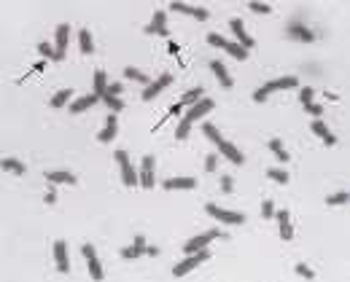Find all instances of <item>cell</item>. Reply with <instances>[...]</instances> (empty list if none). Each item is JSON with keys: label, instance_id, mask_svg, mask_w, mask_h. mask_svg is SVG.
<instances>
[{"label": "cell", "instance_id": "20", "mask_svg": "<svg viewBox=\"0 0 350 282\" xmlns=\"http://www.w3.org/2000/svg\"><path fill=\"white\" fill-rule=\"evenodd\" d=\"M46 180L49 183H67V186H76L78 177L73 172H46Z\"/></svg>", "mask_w": 350, "mask_h": 282}, {"label": "cell", "instance_id": "28", "mask_svg": "<svg viewBox=\"0 0 350 282\" xmlns=\"http://www.w3.org/2000/svg\"><path fill=\"white\" fill-rule=\"evenodd\" d=\"M269 148H272V153L278 156V161H283V164L291 159V156H288V151L283 148V142H280V140H269Z\"/></svg>", "mask_w": 350, "mask_h": 282}, {"label": "cell", "instance_id": "15", "mask_svg": "<svg viewBox=\"0 0 350 282\" xmlns=\"http://www.w3.org/2000/svg\"><path fill=\"white\" fill-rule=\"evenodd\" d=\"M170 11H175V14H189V16H197L199 22L210 19V14L205 8H194V5H186V3H173L170 5Z\"/></svg>", "mask_w": 350, "mask_h": 282}, {"label": "cell", "instance_id": "48", "mask_svg": "<svg viewBox=\"0 0 350 282\" xmlns=\"http://www.w3.org/2000/svg\"><path fill=\"white\" fill-rule=\"evenodd\" d=\"M181 111H183V105H181V102H175V105L167 111V116H181Z\"/></svg>", "mask_w": 350, "mask_h": 282}, {"label": "cell", "instance_id": "10", "mask_svg": "<svg viewBox=\"0 0 350 282\" xmlns=\"http://www.w3.org/2000/svg\"><path fill=\"white\" fill-rule=\"evenodd\" d=\"M54 261H57V272L67 274L70 272V261H67V245L62 239L54 242Z\"/></svg>", "mask_w": 350, "mask_h": 282}, {"label": "cell", "instance_id": "18", "mask_svg": "<svg viewBox=\"0 0 350 282\" xmlns=\"http://www.w3.org/2000/svg\"><path fill=\"white\" fill-rule=\"evenodd\" d=\"M210 67H213V73L219 76V81H221V86H223V89H232V84H234V81H232V76H229L226 65H223L221 59H213V62H210Z\"/></svg>", "mask_w": 350, "mask_h": 282}, {"label": "cell", "instance_id": "21", "mask_svg": "<svg viewBox=\"0 0 350 282\" xmlns=\"http://www.w3.org/2000/svg\"><path fill=\"white\" fill-rule=\"evenodd\" d=\"M105 91H108V76H105V70H95V94L100 97H105Z\"/></svg>", "mask_w": 350, "mask_h": 282}, {"label": "cell", "instance_id": "35", "mask_svg": "<svg viewBox=\"0 0 350 282\" xmlns=\"http://www.w3.org/2000/svg\"><path fill=\"white\" fill-rule=\"evenodd\" d=\"M280 237H283V242L294 239V226L288 221H280Z\"/></svg>", "mask_w": 350, "mask_h": 282}, {"label": "cell", "instance_id": "44", "mask_svg": "<svg viewBox=\"0 0 350 282\" xmlns=\"http://www.w3.org/2000/svg\"><path fill=\"white\" fill-rule=\"evenodd\" d=\"M305 111L310 113V116L320 118V113H323V108H320V105H315V102H310V105H305Z\"/></svg>", "mask_w": 350, "mask_h": 282}, {"label": "cell", "instance_id": "22", "mask_svg": "<svg viewBox=\"0 0 350 282\" xmlns=\"http://www.w3.org/2000/svg\"><path fill=\"white\" fill-rule=\"evenodd\" d=\"M0 164H3V169L16 172V175H25V172H27V167L22 164L19 159H14V156H5V159H0Z\"/></svg>", "mask_w": 350, "mask_h": 282}, {"label": "cell", "instance_id": "8", "mask_svg": "<svg viewBox=\"0 0 350 282\" xmlns=\"http://www.w3.org/2000/svg\"><path fill=\"white\" fill-rule=\"evenodd\" d=\"M67 40H70V25H65V22H62V25L57 27V32H54V49H57V54H60V62L65 59Z\"/></svg>", "mask_w": 350, "mask_h": 282}, {"label": "cell", "instance_id": "1", "mask_svg": "<svg viewBox=\"0 0 350 282\" xmlns=\"http://www.w3.org/2000/svg\"><path fill=\"white\" fill-rule=\"evenodd\" d=\"M210 258V253L205 250H197V253H191V255L186 258V261H181V263H175L173 266V277H183V274H189V272H194V269L199 266V263H205Z\"/></svg>", "mask_w": 350, "mask_h": 282}, {"label": "cell", "instance_id": "30", "mask_svg": "<svg viewBox=\"0 0 350 282\" xmlns=\"http://www.w3.org/2000/svg\"><path fill=\"white\" fill-rule=\"evenodd\" d=\"M38 51H41V54L46 56V59H51V62H60V54H57V49H54L51 43H46V40H43V43H38Z\"/></svg>", "mask_w": 350, "mask_h": 282}, {"label": "cell", "instance_id": "12", "mask_svg": "<svg viewBox=\"0 0 350 282\" xmlns=\"http://www.w3.org/2000/svg\"><path fill=\"white\" fill-rule=\"evenodd\" d=\"M164 188L167 191H191V188H197V180L194 177H167Z\"/></svg>", "mask_w": 350, "mask_h": 282}, {"label": "cell", "instance_id": "7", "mask_svg": "<svg viewBox=\"0 0 350 282\" xmlns=\"http://www.w3.org/2000/svg\"><path fill=\"white\" fill-rule=\"evenodd\" d=\"M81 253H84V258H87V263H89V274H92V280H102V263H100V258H97L95 247H92V245H84V247H81Z\"/></svg>", "mask_w": 350, "mask_h": 282}, {"label": "cell", "instance_id": "45", "mask_svg": "<svg viewBox=\"0 0 350 282\" xmlns=\"http://www.w3.org/2000/svg\"><path fill=\"white\" fill-rule=\"evenodd\" d=\"M216 167H219V159H216L213 153H210V156L205 159V169H208V172H216Z\"/></svg>", "mask_w": 350, "mask_h": 282}, {"label": "cell", "instance_id": "16", "mask_svg": "<svg viewBox=\"0 0 350 282\" xmlns=\"http://www.w3.org/2000/svg\"><path fill=\"white\" fill-rule=\"evenodd\" d=\"M219 151H221V153H223V156H226L229 161H232V164H243V161H245V156H243V153H240L237 148L232 145V142H226V140H223V137L219 140Z\"/></svg>", "mask_w": 350, "mask_h": 282}, {"label": "cell", "instance_id": "19", "mask_svg": "<svg viewBox=\"0 0 350 282\" xmlns=\"http://www.w3.org/2000/svg\"><path fill=\"white\" fill-rule=\"evenodd\" d=\"M146 237L143 234H137L135 242H132V247H127V250H122V258H137V255H143L146 253Z\"/></svg>", "mask_w": 350, "mask_h": 282}, {"label": "cell", "instance_id": "47", "mask_svg": "<svg viewBox=\"0 0 350 282\" xmlns=\"http://www.w3.org/2000/svg\"><path fill=\"white\" fill-rule=\"evenodd\" d=\"M57 201V191H54V186H49V191H46V204H54Z\"/></svg>", "mask_w": 350, "mask_h": 282}, {"label": "cell", "instance_id": "33", "mask_svg": "<svg viewBox=\"0 0 350 282\" xmlns=\"http://www.w3.org/2000/svg\"><path fill=\"white\" fill-rule=\"evenodd\" d=\"M348 201H350V194H348V191H340V194H334V197L326 199V204H329V207H337V204H348Z\"/></svg>", "mask_w": 350, "mask_h": 282}, {"label": "cell", "instance_id": "36", "mask_svg": "<svg viewBox=\"0 0 350 282\" xmlns=\"http://www.w3.org/2000/svg\"><path fill=\"white\" fill-rule=\"evenodd\" d=\"M202 132H205V135H208V137H210V140H213V142H219V140H221V132L216 129L213 124H202Z\"/></svg>", "mask_w": 350, "mask_h": 282}, {"label": "cell", "instance_id": "46", "mask_svg": "<svg viewBox=\"0 0 350 282\" xmlns=\"http://www.w3.org/2000/svg\"><path fill=\"white\" fill-rule=\"evenodd\" d=\"M105 94L119 97V94H122V84H108V91H105Z\"/></svg>", "mask_w": 350, "mask_h": 282}, {"label": "cell", "instance_id": "49", "mask_svg": "<svg viewBox=\"0 0 350 282\" xmlns=\"http://www.w3.org/2000/svg\"><path fill=\"white\" fill-rule=\"evenodd\" d=\"M323 142H326V145H337V137L329 132V135H323Z\"/></svg>", "mask_w": 350, "mask_h": 282}, {"label": "cell", "instance_id": "50", "mask_svg": "<svg viewBox=\"0 0 350 282\" xmlns=\"http://www.w3.org/2000/svg\"><path fill=\"white\" fill-rule=\"evenodd\" d=\"M146 255L157 258V255H159V247H146Z\"/></svg>", "mask_w": 350, "mask_h": 282}, {"label": "cell", "instance_id": "32", "mask_svg": "<svg viewBox=\"0 0 350 282\" xmlns=\"http://www.w3.org/2000/svg\"><path fill=\"white\" fill-rule=\"evenodd\" d=\"M267 175H269V180L280 183V186L288 183V172H286V169H267Z\"/></svg>", "mask_w": 350, "mask_h": 282}, {"label": "cell", "instance_id": "5", "mask_svg": "<svg viewBox=\"0 0 350 282\" xmlns=\"http://www.w3.org/2000/svg\"><path fill=\"white\" fill-rule=\"evenodd\" d=\"M146 35L170 38V30H167V11H157V14H154V22L146 27Z\"/></svg>", "mask_w": 350, "mask_h": 282}, {"label": "cell", "instance_id": "6", "mask_svg": "<svg viewBox=\"0 0 350 282\" xmlns=\"http://www.w3.org/2000/svg\"><path fill=\"white\" fill-rule=\"evenodd\" d=\"M170 84H173V73H162L157 81H151V86H146V91H143V100H154V97H157L159 91H164Z\"/></svg>", "mask_w": 350, "mask_h": 282}, {"label": "cell", "instance_id": "41", "mask_svg": "<svg viewBox=\"0 0 350 282\" xmlns=\"http://www.w3.org/2000/svg\"><path fill=\"white\" fill-rule=\"evenodd\" d=\"M221 191H223V194H232V191H234V180H232L229 175L221 177Z\"/></svg>", "mask_w": 350, "mask_h": 282}, {"label": "cell", "instance_id": "4", "mask_svg": "<svg viewBox=\"0 0 350 282\" xmlns=\"http://www.w3.org/2000/svg\"><path fill=\"white\" fill-rule=\"evenodd\" d=\"M116 161H119V167H122V180H124V186H137V172L132 169V161L127 156V151H116Z\"/></svg>", "mask_w": 350, "mask_h": 282}, {"label": "cell", "instance_id": "29", "mask_svg": "<svg viewBox=\"0 0 350 282\" xmlns=\"http://www.w3.org/2000/svg\"><path fill=\"white\" fill-rule=\"evenodd\" d=\"M226 51L229 54L234 56V59H248V49H245V46H240V43H226Z\"/></svg>", "mask_w": 350, "mask_h": 282}, {"label": "cell", "instance_id": "40", "mask_svg": "<svg viewBox=\"0 0 350 282\" xmlns=\"http://www.w3.org/2000/svg\"><path fill=\"white\" fill-rule=\"evenodd\" d=\"M208 43H210V46H219V49H226V40H223L219 32H210V35H208Z\"/></svg>", "mask_w": 350, "mask_h": 282}, {"label": "cell", "instance_id": "37", "mask_svg": "<svg viewBox=\"0 0 350 282\" xmlns=\"http://www.w3.org/2000/svg\"><path fill=\"white\" fill-rule=\"evenodd\" d=\"M313 94H315L313 86H305V89L299 91V102H302V105H310V102H313Z\"/></svg>", "mask_w": 350, "mask_h": 282}, {"label": "cell", "instance_id": "31", "mask_svg": "<svg viewBox=\"0 0 350 282\" xmlns=\"http://www.w3.org/2000/svg\"><path fill=\"white\" fill-rule=\"evenodd\" d=\"M296 84H299V78H294V76H286V78H278V81H272L275 91H278V89H294Z\"/></svg>", "mask_w": 350, "mask_h": 282}, {"label": "cell", "instance_id": "24", "mask_svg": "<svg viewBox=\"0 0 350 282\" xmlns=\"http://www.w3.org/2000/svg\"><path fill=\"white\" fill-rule=\"evenodd\" d=\"M78 43H81V54H92V51H95V40H92V32L87 27L78 32Z\"/></svg>", "mask_w": 350, "mask_h": 282}, {"label": "cell", "instance_id": "14", "mask_svg": "<svg viewBox=\"0 0 350 282\" xmlns=\"http://www.w3.org/2000/svg\"><path fill=\"white\" fill-rule=\"evenodd\" d=\"M108 124H105V129L97 135V140L100 142H113V137L119 135V121H116V113H108Z\"/></svg>", "mask_w": 350, "mask_h": 282}, {"label": "cell", "instance_id": "11", "mask_svg": "<svg viewBox=\"0 0 350 282\" xmlns=\"http://www.w3.org/2000/svg\"><path fill=\"white\" fill-rule=\"evenodd\" d=\"M154 156H143V164H140V186L143 188H154Z\"/></svg>", "mask_w": 350, "mask_h": 282}, {"label": "cell", "instance_id": "9", "mask_svg": "<svg viewBox=\"0 0 350 282\" xmlns=\"http://www.w3.org/2000/svg\"><path fill=\"white\" fill-rule=\"evenodd\" d=\"M213 108H216V102H213V100H205V97H202V100H199L197 105H191V111H189L186 116H183V121L194 124V121H199V118L205 116V113H210V111H213Z\"/></svg>", "mask_w": 350, "mask_h": 282}, {"label": "cell", "instance_id": "42", "mask_svg": "<svg viewBox=\"0 0 350 282\" xmlns=\"http://www.w3.org/2000/svg\"><path fill=\"white\" fill-rule=\"evenodd\" d=\"M310 129H313L315 135H320V137H323V135H329V126H326L323 121H313V126H310Z\"/></svg>", "mask_w": 350, "mask_h": 282}, {"label": "cell", "instance_id": "13", "mask_svg": "<svg viewBox=\"0 0 350 282\" xmlns=\"http://www.w3.org/2000/svg\"><path fill=\"white\" fill-rule=\"evenodd\" d=\"M229 27H232V32H234V38H237V43H240V46H245V49H251V46H254V38H251L248 32H245V25L237 19V16H234V19L229 22Z\"/></svg>", "mask_w": 350, "mask_h": 282}, {"label": "cell", "instance_id": "39", "mask_svg": "<svg viewBox=\"0 0 350 282\" xmlns=\"http://www.w3.org/2000/svg\"><path fill=\"white\" fill-rule=\"evenodd\" d=\"M261 215H264V218H275V201H272V199H267V201L261 204Z\"/></svg>", "mask_w": 350, "mask_h": 282}, {"label": "cell", "instance_id": "27", "mask_svg": "<svg viewBox=\"0 0 350 282\" xmlns=\"http://www.w3.org/2000/svg\"><path fill=\"white\" fill-rule=\"evenodd\" d=\"M102 102L108 105V111H111V113H122L124 111V100H119V97H113V94H105V97H102Z\"/></svg>", "mask_w": 350, "mask_h": 282}, {"label": "cell", "instance_id": "34", "mask_svg": "<svg viewBox=\"0 0 350 282\" xmlns=\"http://www.w3.org/2000/svg\"><path fill=\"white\" fill-rule=\"evenodd\" d=\"M272 91H275V86H272V81H269V84H264L261 89H259V91H256V94H254V100H256V102H264V100H267L269 94H272Z\"/></svg>", "mask_w": 350, "mask_h": 282}, {"label": "cell", "instance_id": "26", "mask_svg": "<svg viewBox=\"0 0 350 282\" xmlns=\"http://www.w3.org/2000/svg\"><path fill=\"white\" fill-rule=\"evenodd\" d=\"M124 78H132V81H137V84H143V86H151V81H154V78H148L146 73L135 70V67H127V70H124Z\"/></svg>", "mask_w": 350, "mask_h": 282}, {"label": "cell", "instance_id": "38", "mask_svg": "<svg viewBox=\"0 0 350 282\" xmlns=\"http://www.w3.org/2000/svg\"><path fill=\"white\" fill-rule=\"evenodd\" d=\"M296 274H299V277H305V280H313L315 277V272L310 266H305V263H296Z\"/></svg>", "mask_w": 350, "mask_h": 282}, {"label": "cell", "instance_id": "2", "mask_svg": "<svg viewBox=\"0 0 350 282\" xmlns=\"http://www.w3.org/2000/svg\"><path fill=\"white\" fill-rule=\"evenodd\" d=\"M205 212H208L210 218H216V221L226 223V226H243L245 223L243 212H229V210H221V207H216V204H205Z\"/></svg>", "mask_w": 350, "mask_h": 282}, {"label": "cell", "instance_id": "3", "mask_svg": "<svg viewBox=\"0 0 350 282\" xmlns=\"http://www.w3.org/2000/svg\"><path fill=\"white\" fill-rule=\"evenodd\" d=\"M219 237H226L223 231H219V228H213V231H208V234H197L194 239H189L186 245H183V253L186 255H191V253H197V250H202V247H208L213 239H219Z\"/></svg>", "mask_w": 350, "mask_h": 282}, {"label": "cell", "instance_id": "25", "mask_svg": "<svg viewBox=\"0 0 350 282\" xmlns=\"http://www.w3.org/2000/svg\"><path fill=\"white\" fill-rule=\"evenodd\" d=\"M202 94H205L202 86H197V89H189L186 94L181 97V105H197V102L202 100Z\"/></svg>", "mask_w": 350, "mask_h": 282}, {"label": "cell", "instance_id": "43", "mask_svg": "<svg viewBox=\"0 0 350 282\" xmlns=\"http://www.w3.org/2000/svg\"><path fill=\"white\" fill-rule=\"evenodd\" d=\"M248 8H251V11H256V14H272V8H269L267 3H251Z\"/></svg>", "mask_w": 350, "mask_h": 282}, {"label": "cell", "instance_id": "17", "mask_svg": "<svg viewBox=\"0 0 350 282\" xmlns=\"http://www.w3.org/2000/svg\"><path fill=\"white\" fill-rule=\"evenodd\" d=\"M97 102H102L100 97L92 91V94H87V97H81V100H76V102H70V113H84V111H89L92 105H97Z\"/></svg>", "mask_w": 350, "mask_h": 282}, {"label": "cell", "instance_id": "23", "mask_svg": "<svg viewBox=\"0 0 350 282\" xmlns=\"http://www.w3.org/2000/svg\"><path fill=\"white\" fill-rule=\"evenodd\" d=\"M70 97H73V89H70V86H67V89H60V91H57V94L51 97L49 102H51V108H65Z\"/></svg>", "mask_w": 350, "mask_h": 282}]
</instances>
